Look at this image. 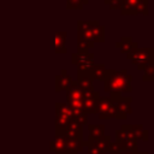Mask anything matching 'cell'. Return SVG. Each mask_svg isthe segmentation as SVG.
<instances>
[{
	"mask_svg": "<svg viewBox=\"0 0 154 154\" xmlns=\"http://www.w3.org/2000/svg\"><path fill=\"white\" fill-rule=\"evenodd\" d=\"M73 57H77V61H75L73 64H78L79 70L82 71L83 69L87 72V69H89V66H91V60H93V55H88V54H75Z\"/></svg>",
	"mask_w": 154,
	"mask_h": 154,
	"instance_id": "6da1fadb",
	"label": "cell"
},
{
	"mask_svg": "<svg viewBox=\"0 0 154 154\" xmlns=\"http://www.w3.org/2000/svg\"><path fill=\"white\" fill-rule=\"evenodd\" d=\"M65 37H66V32L61 31V32H57L55 35V47H57V53H65Z\"/></svg>",
	"mask_w": 154,
	"mask_h": 154,
	"instance_id": "7a4b0ae2",
	"label": "cell"
}]
</instances>
